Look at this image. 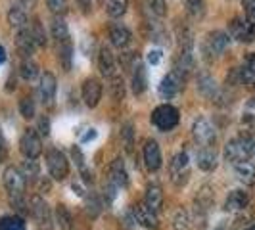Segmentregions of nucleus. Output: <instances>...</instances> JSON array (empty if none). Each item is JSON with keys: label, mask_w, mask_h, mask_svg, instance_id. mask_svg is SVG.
Wrapping results in <instances>:
<instances>
[{"label": "nucleus", "mask_w": 255, "mask_h": 230, "mask_svg": "<svg viewBox=\"0 0 255 230\" xmlns=\"http://www.w3.org/2000/svg\"><path fill=\"white\" fill-rule=\"evenodd\" d=\"M17 2H19V6H21L23 10H25V8L31 10V8H35V6H37V0H17Z\"/></svg>", "instance_id": "864d4df0"}, {"label": "nucleus", "mask_w": 255, "mask_h": 230, "mask_svg": "<svg viewBox=\"0 0 255 230\" xmlns=\"http://www.w3.org/2000/svg\"><path fill=\"white\" fill-rule=\"evenodd\" d=\"M38 64L35 60H31V58H25L21 65H19V75L23 77L25 81H33L35 77H38Z\"/></svg>", "instance_id": "72a5a7b5"}, {"label": "nucleus", "mask_w": 255, "mask_h": 230, "mask_svg": "<svg viewBox=\"0 0 255 230\" xmlns=\"http://www.w3.org/2000/svg\"><path fill=\"white\" fill-rule=\"evenodd\" d=\"M146 62L152 65V67H157V65L163 62V50H161V48H157V46L150 48L148 54H146Z\"/></svg>", "instance_id": "c03bdc74"}, {"label": "nucleus", "mask_w": 255, "mask_h": 230, "mask_svg": "<svg viewBox=\"0 0 255 230\" xmlns=\"http://www.w3.org/2000/svg\"><path fill=\"white\" fill-rule=\"evenodd\" d=\"M102 94H104V85L100 79L89 77V79L83 81L81 96H83V100H85V104L89 108H96L100 104V100H102Z\"/></svg>", "instance_id": "1a4fd4ad"}, {"label": "nucleus", "mask_w": 255, "mask_h": 230, "mask_svg": "<svg viewBox=\"0 0 255 230\" xmlns=\"http://www.w3.org/2000/svg\"><path fill=\"white\" fill-rule=\"evenodd\" d=\"M58 58H60L62 67H64L65 71H69L71 64H73V44H71L69 38L64 40V42H60V46H58Z\"/></svg>", "instance_id": "c85d7f7f"}, {"label": "nucleus", "mask_w": 255, "mask_h": 230, "mask_svg": "<svg viewBox=\"0 0 255 230\" xmlns=\"http://www.w3.org/2000/svg\"><path fill=\"white\" fill-rule=\"evenodd\" d=\"M146 8L150 10L152 15L163 19L167 15V2L165 0H146Z\"/></svg>", "instance_id": "c9c22d12"}, {"label": "nucleus", "mask_w": 255, "mask_h": 230, "mask_svg": "<svg viewBox=\"0 0 255 230\" xmlns=\"http://www.w3.org/2000/svg\"><path fill=\"white\" fill-rule=\"evenodd\" d=\"M248 204H250L248 192L232 190L229 196H227V200H225V211H229V213H238V211L246 209Z\"/></svg>", "instance_id": "6ab92c4d"}, {"label": "nucleus", "mask_w": 255, "mask_h": 230, "mask_svg": "<svg viewBox=\"0 0 255 230\" xmlns=\"http://www.w3.org/2000/svg\"><path fill=\"white\" fill-rule=\"evenodd\" d=\"M192 134H194V140L202 146H211L217 138L215 127L211 125V121L207 117H198L192 123Z\"/></svg>", "instance_id": "6e6552de"}, {"label": "nucleus", "mask_w": 255, "mask_h": 230, "mask_svg": "<svg viewBox=\"0 0 255 230\" xmlns=\"http://www.w3.org/2000/svg\"><path fill=\"white\" fill-rule=\"evenodd\" d=\"M152 123L159 130L169 132L179 125V110L171 104H161L152 112Z\"/></svg>", "instance_id": "f03ea898"}, {"label": "nucleus", "mask_w": 255, "mask_h": 230, "mask_svg": "<svg viewBox=\"0 0 255 230\" xmlns=\"http://www.w3.org/2000/svg\"><path fill=\"white\" fill-rule=\"evenodd\" d=\"M31 33H33V38L37 42V46H46V31H44V25L40 23V19L35 17L33 23H31Z\"/></svg>", "instance_id": "f704fd0d"}, {"label": "nucleus", "mask_w": 255, "mask_h": 230, "mask_svg": "<svg viewBox=\"0 0 255 230\" xmlns=\"http://www.w3.org/2000/svg\"><path fill=\"white\" fill-rule=\"evenodd\" d=\"M46 169L54 180H64L69 175V161L64 152L52 148L46 152Z\"/></svg>", "instance_id": "39448f33"}, {"label": "nucleus", "mask_w": 255, "mask_h": 230, "mask_svg": "<svg viewBox=\"0 0 255 230\" xmlns=\"http://www.w3.org/2000/svg\"><path fill=\"white\" fill-rule=\"evenodd\" d=\"M50 35H52V38H56L58 42H64V40L69 38V27H67V23L64 21L62 15H54V17H52Z\"/></svg>", "instance_id": "cd10ccee"}, {"label": "nucleus", "mask_w": 255, "mask_h": 230, "mask_svg": "<svg viewBox=\"0 0 255 230\" xmlns=\"http://www.w3.org/2000/svg\"><path fill=\"white\" fill-rule=\"evenodd\" d=\"M180 87H182V79H180L177 73H167L163 79H161V83H159V87H157V92H159V96L163 98V100H171V98H175L177 94H179Z\"/></svg>", "instance_id": "2eb2a0df"}, {"label": "nucleus", "mask_w": 255, "mask_h": 230, "mask_svg": "<svg viewBox=\"0 0 255 230\" xmlns=\"http://www.w3.org/2000/svg\"><path fill=\"white\" fill-rule=\"evenodd\" d=\"M2 180H4V188L8 190L10 198H17V196H23L27 186V179L25 175L21 173V169L17 167H6L4 169V175H2Z\"/></svg>", "instance_id": "423d86ee"}, {"label": "nucleus", "mask_w": 255, "mask_h": 230, "mask_svg": "<svg viewBox=\"0 0 255 230\" xmlns=\"http://www.w3.org/2000/svg\"><path fill=\"white\" fill-rule=\"evenodd\" d=\"M19 152L23 153L25 159H37L42 153V140L35 128H27L19 138Z\"/></svg>", "instance_id": "0eeeda50"}, {"label": "nucleus", "mask_w": 255, "mask_h": 230, "mask_svg": "<svg viewBox=\"0 0 255 230\" xmlns=\"http://www.w3.org/2000/svg\"><path fill=\"white\" fill-rule=\"evenodd\" d=\"M254 155H255V150H254Z\"/></svg>", "instance_id": "bf43d9fd"}, {"label": "nucleus", "mask_w": 255, "mask_h": 230, "mask_svg": "<svg viewBox=\"0 0 255 230\" xmlns=\"http://www.w3.org/2000/svg\"><path fill=\"white\" fill-rule=\"evenodd\" d=\"M215 230H225V229H215Z\"/></svg>", "instance_id": "13d9d810"}, {"label": "nucleus", "mask_w": 255, "mask_h": 230, "mask_svg": "<svg viewBox=\"0 0 255 230\" xmlns=\"http://www.w3.org/2000/svg\"><path fill=\"white\" fill-rule=\"evenodd\" d=\"M217 152L211 146H202L196 153V165L200 167L202 171H205V173H209V171H213L217 167Z\"/></svg>", "instance_id": "a211bd4d"}, {"label": "nucleus", "mask_w": 255, "mask_h": 230, "mask_svg": "<svg viewBox=\"0 0 255 230\" xmlns=\"http://www.w3.org/2000/svg\"><path fill=\"white\" fill-rule=\"evenodd\" d=\"M169 175L177 186L186 184V180L190 177V155L186 152L175 153L173 159L169 161Z\"/></svg>", "instance_id": "7ed1b4c3"}, {"label": "nucleus", "mask_w": 255, "mask_h": 230, "mask_svg": "<svg viewBox=\"0 0 255 230\" xmlns=\"http://www.w3.org/2000/svg\"><path fill=\"white\" fill-rule=\"evenodd\" d=\"M56 92H58V81L54 73L44 71L40 75V83H38V98L44 106H52L56 100Z\"/></svg>", "instance_id": "f8f14e48"}, {"label": "nucleus", "mask_w": 255, "mask_h": 230, "mask_svg": "<svg viewBox=\"0 0 255 230\" xmlns=\"http://www.w3.org/2000/svg\"><path fill=\"white\" fill-rule=\"evenodd\" d=\"M110 90H112V96H114L115 100H123V96H125V85H123L121 75H115L114 79H110Z\"/></svg>", "instance_id": "4c0bfd02"}, {"label": "nucleus", "mask_w": 255, "mask_h": 230, "mask_svg": "<svg viewBox=\"0 0 255 230\" xmlns=\"http://www.w3.org/2000/svg\"><path fill=\"white\" fill-rule=\"evenodd\" d=\"M98 67H100V73H102L106 79H114L115 75H119V71H117V60H115L114 52L110 50L108 46H102V48H100V54H98Z\"/></svg>", "instance_id": "dca6fc26"}, {"label": "nucleus", "mask_w": 255, "mask_h": 230, "mask_svg": "<svg viewBox=\"0 0 255 230\" xmlns=\"http://www.w3.org/2000/svg\"><path fill=\"white\" fill-rule=\"evenodd\" d=\"M29 213H31V217L35 219V223H37L40 229L44 230L54 229V225H52V211L50 207H48V204L44 202V198L31 196V200H29Z\"/></svg>", "instance_id": "20e7f679"}, {"label": "nucleus", "mask_w": 255, "mask_h": 230, "mask_svg": "<svg viewBox=\"0 0 255 230\" xmlns=\"http://www.w3.org/2000/svg\"><path fill=\"white\" fill-rule=\"evenodd\" d=\"M196 89H198V92H200L204 98H207V100H215L217 94L221 92V90H219L217 81H215L211 75H207V73L198 77V85H196Z\"/></svg>", "instance_id": "412c9836"}, {"label": "nucleus", "mask_w": 255, "mask_h": 230, "mask_svg": "<svg viewBox=\"0 0 255 230\" xmlns=\"http://www.w3.org/2000/svg\"><path fill=\"white\" fill-rule=\"evenodd\" d=\"M21 173L25 175L27 180H37L40 177V169H38V163L35 159H27L25 163H23V169H21Z\"/></svg>", "instance_id": "ea45409f"}, {"label": "nucleus", "mask_w": 255, "mask_h": 230, "mask_svg": "<svg viewBox=\"0 0 255 230\" xmlns=\"http://www.w3.org/2000/svg\"><path fill=\"white\" fill-rule=\"evenodd\" d=\"M38 130H40V134L48 136V132H50V119L48 117H40L38 119Z\"/></svg>", "instance_id": "09e8293b"}, {"label": "nucleus", "mask_w": 255, "mask_h": 230, "mask_svg": "<svg viewBox=\"0 0 255 230\" xmlns=\"http://www.w3.org/2000/svg\"><path fill=\"white\" fill-rule=\"evenodd\" d=\"M248 230H255V225H252V227H250Z\"/></svg>", "instance_id": "4d7b16f0"}, {"label": "nucleus", "mask_w": 255, "mask_h": 230, "mask_svg": "<svg viewBox=\"0 0 255 230\" xmlns=\"http://www.w3.org/2000/svg\"><path fill=\"white\" fill-rule=\"evenodd\" d=\"M132 217H134V223H138L144 229H157V225H159L157 213L152 211L144 202L132 205Z\"/></svg>", "instance_id": "4468645a"}, {"label": "nucleus", "mask_w": 255, "mask_h": 230, "mask_svg": "<svg viewBox=\"0 0 255 230\" xmlns=\"http://www.w3.org/2000/svg\"><path fill=\"white\" fill-rule=\"evenodd\" d=\"M71 188H73V190H77V194H79V196H85V188H83V186H81V182H79V180H77V182H73V186H71Z\"/></svg>", "instance_id": "5fc2aeb1"}, {"label": "nucleus", "mask_w": 255, "mask_h": 230, "mask_svg": "<svg viewBox=\"0 0 255 230\" xmlns=\"http://www.w3.org/2000/svg\"><path fill=\"white\" fill-rule=\"evenodd\" d=\"M46 6L54 15H64L69 8V2L67 0H46Z\"/></svg>", "instance_id": "79ce46f5"}, {"label": "nucleus", "mask_w": 255, "mask_h": 230, "mask_svg": "<svg viewBox=\"0 0 255 230\" xmlns=\"http://www.w3.org/2000/svg\"><path fill=\"white\" fill-rule=\"evenodd\" d=\"M15 44H17V50L21 52L23 56H31L35 48H37V42H35V38H33V33H31V29L29 25L25 29H19L17 31V35H15Z\"/></svg>", "instance_id": "4be33fe9"}, {"label": "nucleus", "mask_w": 255, "mask_h": 230, "mask_svg": "<svg viewBox=\"0 0 255 230\" xmlns=\"http://www.w3.org/2000/svg\"><path fill=\"white\" fill-rule=\"evenodd\" d=\"M6 58H8V56H6V48L0 44V65L6 62Z\"/></svg>", "instance_id": "6e6d98bb"}, {"label": "nucleus", "mask_w": 255, "mask_h": 230, "mask_svg": "<svg viewBox=\"0 0 255 230\" xmlns=\"http://www.w3.org/2000/svg\"><path fill=\"white\" fill-rule=\"evenodd\" d=\"M130 40H132V33H130V29L127 25L117 23V25H114L110 29V42L114 44L115 48L123 50L125 46L130 44Z\"/></svg>", "instance_id": "aec40b11"}, {"label": "nucleus", "mask_w": 255, "mask_h": 230, "mask_svg": "<svg viewBox=\"0 0 255 230\" xmlns=\"http://www.w3.org/2000/svg\"><path fill=\"white\" fill-rule=\"evenodd\" d=\"M100 209H102V202H100V198H98L96 194H90L89 196V211H92V215L96 217V215L100 213Z\"/></svg>", "instance_id": "de8ad7c7"}, {"label": "nucleus", "mask_w": 255, "mask_h": 230, "mask_svg": "<svg viewBox=\"0 0 255 230\" xmlns=\"http://www.w3.org/2000/svg\"><path fill=\"white\" fill-rule=\"evenodd\" d=\"M77 4L85 13H89L92 10V0H77Z\"/></svg>", "instance_id": "603ef678"}, {"label": "nucleus", "mask_w": 255, "mask_h": 230, "mask_svg": "<svg viewBox=\"0 0 255 230\" xmlns=\"http://www.w3.org/2000/svg\"><path fill=\"white\" fill-rule=\"evenodd\" d=\"M98 136V132H96V128H87V132L81 136V144H87V142L94 140Z\"/></svg>", "instance_id": "8fccbe9b"}, {"label": "nucleus", "mask_w": 255, "mask_h": 230, "mask_svg": "<svg viewBox=\"0 0 255 230\" xmlns=\"http://www.w3.org/2000/svg\"><path fill=\"white\" fill-rule=\"evenodd\" d=\"M121 140L127 152H132V144H134V132H132V123H125L121 128Z\"/></svg>", "instance_id": "58836bf2"}, {"label": "nucleus", "mask_w": 255, "mask_h": 230, "mask_svg": "<svg viewBox=\"0 0 255 230\" xmlns=\"http://www.w3.org/2000/svg\"><path fill=\"white\" fill-rule=\"evenodd\" d=\"M184 10L194 19H202L205 15V0H184Z\"/></svg>", "instance_id": "2f4dec72"}, {"label": "nucleus", "mask_w": 255, "mask_h": 230, "mask_svg": "<svg viewBox=\"0 0 255 230\" xmlns=\"http://www.w3.org/2000/svg\"><path fill=\"white\" fill-rule=\"evenodd\" d=\"M240 79H242L244 85L248 87H255V54L250 52L246 58H244V64L240 67Z\"/></svg>", "instance_id": "393cba45"}, {"label": "nucleus", "mask_w": 255, "mask_h": 230, "mask_svg": "<svg viewBox=\"0 0 255 230\" xmlns=\"http://www.w3.org/2000/svg\"><path fill=\"white\" fill-rule=\"evenodd\" d=\"M244 12H246V19L255 25V0H242Z\"/></svg>", "instance_id": "a18cd8bd"}, {"label": "nucleus", "mask_w": 255, "mask_h": 230, "mask_svg": "<svg viewBox=\"0 0 255 230\" xmlns=\"http://www.w3.org/2000/svg\"><path fill=\"white\" fill-rule=\"evenodd\" d=\"M234 173L244 184H255V163L252 161H240L234 165Z\"/></svg>", "instance_id": "a878e982"}, {"label": "nucleus", "mask_w": 255, "mask_h": 230, "mask_svg": "<svg viewBox=\"0 0 255 230\" xmlns=\"http://www.w3.org/2000/svg\"><path fill=\"white\" fill-rule=\"evenodd\" d=\"M142 157H144V165L148 171H157L161 163H163V157H161V148L155 140H146L144 142V150H142Z\"/></svg>", "instance_id": "ddd939ff"}, {"label": "nucleus", "mask_w": 255, "mask_h": 230, "mask_svg": "<svg viewBox=\"0 0 255 230\" xmlns=\"http://www.w3.org/2000/svg\"><path fill=\"white\" fill-rule=\"evenodd\" d=\"M110 184H114L117 190L128 186V173L125 169V161L121 157H115L110 165Z\"/></svg>", "instance_id": "f3484780"}, {"label": "nucleus", "mask_w": 255, "mask_h": 230, "mask_svg": "<svg viewBox=\"0 0 255 230\" xmlns=\"http://www.w3.org/2000/svg\"><path fill=\"white\" fill-rule=\"evenodd\" d=\"M128 8V0H106V12L110 17H123L127 13Z\"/></svg>", "instance_id": "c756f323"}, {"label": "nucleus", "mask_w": 255, "mask_h": 230, "mask_svg": "<svg viewBox=\"0 0 255 230\" xmlns=\"http://www.w3.org/2000/svg\"><path fill=\"white\" fill-rule=\"evenodd\" d=\"M196 202H198V207H202V209H207L209 205L213 204V194H211V188L209 186H204L200 194H198V198H196Z\"/></svg>", "instance_id": "a19ab883"}, {"label": "nucleus", "mask_w": 255, "mask_h": 230, "mask_svg": "<svg viewBox=\"0 0 255 230\" xmlns=\"http://www.w3.org/2000/svg\"><path fill=\"white\" fill-rule=\"evenodd\" d=\"M0 230H27V227L19 215H6L0 219Z\"/></svg>", "instance_id": "473e14b6"}, {"label": "nucleus", "mask_w": 255, "mask_h": 230, "mask_svg": "<svg viewBox=\"0 0 255 230\" xmlns=\"http://www.w3.org/2000/svg\"><path fill=\"white\" fill-rule=\"evenodd\" d=\"M8 23L19 31V29H25L27 27V12L19 6V4H13L8 10Z\"/></svg>", "instance_id": "bb28decb"}, {"label": "nucleus", "mask_w": 255, "mask_h": 230, "mask_svg": "<svg viewBox=\"0 0 255 230\" xmlns=\"http://www.w3.org/2000/svg\"><path fill=\"white\" fill-rule=\"evenodd\" d=\"M229 37L240 42H252L255 40V25L244 17H232L229 23Z\"/></svg>", "instance_id": "9b49d317"}, {"label": "nucleus", "mask_w": 255, "mask_h": 230, "mask_svg": "<svg viewBox=\"0 0 255 230\" xmlns=\"http://www.w3.org/2000/svg\"><path fill=\"white\" fill-rule=\"evenodd\" d=\"M8 155V148H6V138L2 134V128H0V161H4Z\"/></svg>", "instance_id": "3c124183"}, {"label": "nucleus", "mask_w": 255, "mask_h": 230, "mask_svg": "<svg viewBox=\"0 0 255 230\" xmlns=\"http://www.w3.org/2000/svg\"><path fill=\"white\" fill-rule=\"evenodd\" d=\"M242 119L246 121V123H254V121H255V98H252L250 102L246 104Z\"/></svg>", "instance_id": "49530a36"}, {"label": "nucleus", "mask_w": 255, "mask_h": 230, "mask_svg": "<svg viewBox=\"0 0 255 230\" xmlns=\"http://www.w3.org/2000/svg\"><path fill=\"white\" fill-rule=\"evenodd\" d=\"M71 153H73V157H75L77 165H79V169H81V175H83V179L87 180V182H90L92 180V175H90L89 171H87V165H85V157H83V153H81V150L79 148H73L71 150Z\"/></svg>", "instance_id": "37998d69"}, {"label": "nucleus", "mask_w": 255, "mask_h": 230, "mask_svg": "<svg viewBox=\"0 0 255 230\" xmlns=\"http://www.w3.org/2000/svg\"><path fill=\"white\" fill-rule=\"evenodd\" d=\"M130 85H132V92L136 96H140L148 89V71L142 64H136L132 67V77H130Z\"/></svg>", "instance_id": "b1692460"}, {"label": "nucleus", "mask_w": 255, "mask_h": 230, "mask_svg": "<svg viewBox=\"0 0 255 230\" xmlns=\"http://www.w3.org/2000/svg\"><path fill=\"white\" fill-rule=\"evenodd\" d=\"M56 221L62 230H73V215L65 205L60 204L56 207Z\"/></svg>", "instance_id": "7c9ffc66"}, {"label": "nucleus", "mask_w": 255, "mask_h": 230, "mask_svg": "<svg viewBox=\"0 0 255 230\" xmlns=\"http://www.w3.org/2000/svg\"><path fill=\"white\" fill-rule=\"evenodd\" d=\"M230 44V37L229 33H225V31H211V33H207V37H205V42H204V52L207 56H221V54H225V50L229 48Z\"/></svg>", "instance_id": "9d476101"}, {"label": "nucleus", "mask_w": 255, "mask_h": 230, "mask_svg": "<svg viewBox=\"0 0 255 230\" xmlns=\"http://www.w3.org/2000/svg\"><path fill=\"white\" fill-rule=\"evenodd\" d=\"M19 114L23 115L25 119H33L37 114V108H35V100L31 96H25L19 100Z\"/></svg>", "instance_id": "e433bc0d"}, {"label": "nucleus", "mask_w": 255, "mask_h": 230, "mask_svg": "<svg viewBox=\"0 0 255 230\" xmlns=\"http://www.w3.org/2000/svg\"><path fill=\"white\" fill-rule=\"evenodd\" d=\"M144 204L148 205L152 211H155V213L163 207V190H161V186L157 182L148 184L146 194H144Z\"/></svg>", "instance_id": "5701e85b"}, {"label": "nucleus", "mask_w": 255, "mask_h": 230, "mask_svg": "<svg viewBox=\"0 0 255 230\" xmlns=\"http://www.w3.org/2000/svg\"><path fill=\"white\" fill-rule=\"evenodd\" d=\"M255 150V140L250 136H236L232 140L227 142L225 146V159L236 165L240 161H250V157L254 155Z\"/></svg>", "instance_id": "f257e3e1"}]
</instances>
